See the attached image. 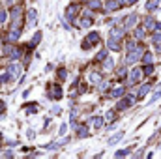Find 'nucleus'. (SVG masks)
<instances>
[{
  "mask_svg": "<svg viewBox=\"0 0 161 159\" xmlns=\"http://www.w3.org/2000/svg\"><path fill=\"white\" fill-rule=\"evenodd\" d=\"M98 41H99V34L98 32H92V34L82 41V49H90V47H94V43H98Z\"/></svg>",
  "mask_w": 161,
  "mask_h": 159,
  "instance_id": "obj_1",
  "label": "nucleus"
},
{
  "mask_svg": "<svg viewBox=\"0 0 161 159\" xmlns=\"http://www.w3.org/2000/svg\"><path fill=\"white\" fill-rule=\"evenodd\" d=\"M141 49H133L129 55H127V58H126V64H133V62H137V58H141Z\"/></svg>",
  "mask_w": 161,
  "mask_h": 159,
  "instance_id": "obj_2",
  "label": "nucleus"
},
{
  "mask_svg": "<svg viewBox=\"0 0 161 159\" xmlns=\"http://www.w3.org/2000/svg\"><path fill=\"white\" fill-rule=\"evenodd\" d=\"M141 77H143V69H133L131 71V77H129V82L131 84H135V82H139V81H141Z\"/></svg>",
  "mask_w": 161,
  "mask_h": 159,
  "instance_id": "obj_3",
  "label": "nucleus"
},
{
  "mask_svg": "<svg viewBox=\"0 0 161 159\" xmlns=\"http://www.w3.org/2000/svg\"><path fill=\"white\" fill-rule=\"evenodd\" d=\"M131 103H133V95H127V98H124L120 103H118V109H127V107H131Z\"/></svg>",
  "mask_w": 161,
  "mask_h": 159,
  "instance_id": "obj_4",
  "label": "nucleus"
},
{
  "mask_svg": "<svg viewBox=\"0 0 161 159\" xmlns=\"http://www.w3.org/2000/svg\"><path fill=\"white\" fill-rule=\"evenodd\" d=\"M135 23H137V15L133 13V15H129V17L126 19V30H127V28H131V26H133Z\"/></svg>",
  "mask_w": 161,
  "mask_h": 159,
  "instance_id": "obj_5",
  "label": "nucleus"
},
{
  "mask_svg": "<svg viewBox=\"0 0 161 159\" xmlns=\"http://www.w3.org/2000/svg\"><path fill=\"white\" fill-rule=\"evenodd\" d=\"M109 49H112V51H118V49H120V45H118V38H112V36H111V39H109Z\"/></svg>",
  "mask_w": 161,
  "mask_h": 159,
  "instance_id": "obj_6",
  "label": "nucleus"
},
{
  "mask_svg": "<svg viewBox=\"0 0 161 159\" xmlns=\"http://www.w3.org/2000/svg\"><path fill=\"white\" fill-rule=\"evenodd\" d=\"M156 25H157V23H156V21H154L152 17H148V19L144 21V26H146L148 30H150V28H154V30H156Z\"/></svg>",
  "mask_w": 161,
  "mask_h": 159,
  "instance_id": "obj_7",
  "label": "nucleus"
},
{
  "mask_svg": "<svg viewBox=\"0 0 161 159\" xmlns=\"http://www.w3.org/2000/svg\"><path fill=\"white\" fill-rule=\"evenodd\" d=\"M111 36H112V38H118V39H120V38L124 36V30H122V28H112Z\"/></svg>",
  "mask_w": 161,
  "mask_h": 159,
  "instance_id": "obj_8",
  "label": "nucleus"
},
{
  "mask_svg": "<svg viewBox=\"0 0 161 159\" xmlns=\"http://www.w3.org/2000/svg\"><path fill=\"white\" fill-rule=\"evenodd\" d=\"M157 6H159V0H150V2H146V9H150V12L156 9Z\"/></svg>",
  "mask_w": 161,
  "mask_h": 159,
  "instance_id": "obj_9",
  "label": "nucleus"
},
{
  "mask_svg": "<svg viewBox=\"0 0 161 159\" xmlns=\"http://www.w3.org/2000/svg\"><path fill=\"white\" fill-rule=\"evenodd\" d=\"M148 92H150V84H144V86H141V90H139V98H144Z\"/></svg>",
  "mask_w": 161,
  "mask_h": 159,
  "instance_id": "obj_10",
  "label": "nucleus"
},
{
  "mask_svg": "<svg viewBox=\"0 0 161 159\" xmlns=\"http://www.w3.org/2000/svg\"><path fill=\"white\" fill-rule=\"evenodd\" d=\"M28 23L30 25L36 23V9H30V12H28Z\"/></svg>",
  "mask_w": 161,
  "mask_h": 159,
  "instance_id": "obj_11",
  "label": "nucleus"
},
{
  "mask_svg": "<svg viewBox=\"0 0 161 159\" xmlns=\"http://www.w3.org/2000/svg\"><path fill=\"white\" fill-rule=\"evenodd\" d=\"M122 137H124V133H122V131H120V133H116V135L112 137V139H109V144H114V142H118V141L122 139Z\"/></svg>",
  "mask_w": 161,
  "mask_h": 159,
  "instance_id": "obj_12",
  "label": "nucleus"
},
{
  "mask_svg": "<svg viewBox=\"0 0 161 159\" xmlns=\"http://www.w3.org/2000/svg\"><path fill=\"white\" fill-rule=\"evenodd\" d=\"M152 58H154L152 52H146V55L143 56V62H144V64H152Z\"/></svg>",
  "mask_w": 161,
  "mask_h": 159,
  "instance_id": "obj_13",
  "label": "nucleus"
},
{
  "mask_svg": "<svg viewBox=\"0 0 161 159\" xmlns=\"http://www.w3.org/2000/svg\"><path fill=\"white\" fill-rule=\"evenodd\" d=\"M135 38H137V39H143V38H144V28H137Z\"/></svg>",
  "mask_w": 161,
  "mask_h": 159,
  "instance_id": "obj_14",
  "label": "nucleus"
},
{
  "mask_svg": "<svg viewBox=\"0 0 161 159\" xmlns=\"http://www.w3.org/2000/svg\"><path fill=\"white\" fill-rule=\"evenodd\" d=\"M122 94H124V88H114V92H112L111 95H112V98H120Z\"/></svg>",
  "mask_w": 161,
  "mask_h": 159,
  "instance_id": "obj_15",
  "label": "nucleus"
},
{
  "mask_svg": "<svg viewBox=\"0 0 161 159\" xmlns=\"http://www.w3.org/2000/svg\"><path fill=\"white\" fill-rule=\"evenodd\" d=\"M101 125H103V118H94V127L96 129H99Z\"/></svg>",
  "mask_w": 161,
  "mask_h": 159,
  "instance_id": "obj_16",
  "label": "nucleus"
},
{
  "mask_svg": "<svg viewBox=\"0 0 161 159\" xmlns=\"http://www.w3.org/2000/svg\"><path fill=\"white\" fill-rule=\"evenodd\" d=\"M161 43V30H156V34H154V43Z\"/></svg>",
  "mask_w": 161,
  "mask_h": 159,
  "instance_id": "obj_17",
  "label": "nucleus"
},
{
  "mask_svg": "<svg viewBox=\"0 0 161 159\" xmlns=\"http://www.w3.org/2000/svg\"><path fill=\"white\" fill-rule=\"evenodd\" d=\"M90 25H92V19H88V17H84L81 21V26H90Z\"/></svg>",
  "mask_w": 161,
  "mask_h": 159,
  "instance_id": "obj_18",
  "label": "nucleus"
},
{
  "mask_svg": "<svg viewBox=\"0 0 161 159\" xmlns=\"http://www.w3.org/2000/svg\"><path fill=\"white\" fill-rule=\"evenodd\" d=\"M159 98H161V90H157V92H156L154 95H152V99H150V103H154V101H157Z\"/></svg>",
  "mask_w": 161,
  "mask_h": 159,
  "instance_id": "obj_19",
  "label": "nucleus"
},
{
  "mask_svg": "<svg viewBox=\"0 0 161 159\" xmlns=\"http://www.w3.org/2000/svg\"><path fill=\"white\" fill-rule=\"evenodd\" d=\"M116 8H120L118 2H109V4H107V9H116Z\"/></svg>",
  "mask_w": 161,
  "mask_h": 159,
  "instance_id": "obj_20",
  "label": "nucleus"
},
{
  "mask_svg": "<svg viewBox=\"0 0 161 159\" xmlns=\"http://www.w3.org/2000/svg\"><path fill=\"white\" fill-rule=\"evenodd\" d=\"M99 79H101V77H99V73H92V77H90L92 82H99Z\"/></svg>",
  "mask_w": 161,
  "mask_h": 159,
  "instance_id": "obj_21",
  "label": "nucleus"
},
{
  "mask_svg": "<svg viewBox=\"0 0 161 159\" xmlns=\"http://www.w3.org/2000/svg\"><path fill=\"white\" fill-rule=\"evenodd\" d=\"M103 68H105V69H111V68H112V60L109 58V60L105 62V66H103Z\"/></svg>",
  "mask_w": 161,
  "mask_h": 159,
  "instance_id": "obj_22",
  "label": "nucleus"
},
{
  "mask_svg": "<svg viewBox=\"0 0 161 159\" xmlns=\"http://www.w3.org/2000/svg\"><path fill=\"white\" fill-rule=\"evenodd\" d=\"M127 154H129V148H127V150H122V152H116V157H118V155L122 157V155H127Z\"/></svg>",
  "mask_w": 161,
  "mask_h": 159,
  "instance_id": "obj_23",
  "label": "nucleus"
},
{
  "mask_svg": "<svg viewBox=\"0 0 161 159\" xmlns=\"http://www.w3.org/2000/svg\"><path fill=\"white\" fill-rule=\"evenodd\" d=\"M86 133H88V131H86V129H84V127H81V129H79V137H88Z\"/></svg>",
  "mask_w": 161,
  "mask_h": 159,
  "instance_id": "obj_24",
  "label": "nucleus"
},
{
  "mask_svg": "<svg viewBox=\"0 0 161 159\" xmlns=\"http://www.w3.org/2000/svg\"><path fill=\"white\" fill-rule=\"evenodd\" d=\"M152 71H154V68H152V66H146V68L143 69V73H146V75H148V73H152Z\"/></svg>",
  "mask_w": 161,
  "mask_h": 159,
  "instance_id": "obj_25",
  "label": "nucleus"
},
{
  "mask_svg": "<svg viewBox=\"0 0 161 159\" xmlns=\"http://www.w3.org/2000/svg\"><path fill=\"white\" fill-rule=\"evenodd\" d=\"M105 56H107V51H101V52H99V55H98V60H103Z\"/></svg>",
  "mask_w": 161,
  "mask_h": 159,
  "instance_id": "obj_26",
  "label": "nucleus"
},
{
  "mask_svg": "<svg viewBox=\"0 0 161 159\" xmlns=\"http://www.w3.org/2000/svg\"><path fill=\"white\" fill-rule=\"evenodd\" d=\"M90 8H99V2H98V0H92V2H90Z\"/></svg>",
  "mask_w": 161,
  "mask_h": 159,
  "instance_id": "obj_27",
  "label": "nucleus"
},
{
  "mask_svg": "<svg viewBox=\"0 0 161 159\" xmlns=\"http://www.w3.org/2000/svg\"><path fill=\"white\" fill-rule=\"evenodd\" d=\"M114 118V112H107V120H112Z\"/></svg>",
  "mask_w": 161,
  "mask_h": 159,
  "instance_id": "obj_28",
  "label": "nucleus"
},
{
  "mask_svg": "<svg viewBox=\"0 0 161 159\" xmlns=\"http://www.w3.org/2000/svg\"><path fill=\"white\" fill-rule=\"evenodd\" d=\"M4 19H6V13H4V12H0V23H4Z\"/></svg>",
  "mask_w": 161,
  "mask_h": 159,
  "instance_id": "obj_29",
  "label": "nucleus"
},
{
  "mask_svg": "<svg viewBox=\"0 0 161 159\" xmlns=\"http://www.w3.org/2000/svg\"><path fill=\"white\" fill-rule=\"evenodd\" d=\"M137 2V0H127V4H135Z\"/></svg>",
  "mask_w": 161,
  "mask_h": 159,
  "instance_id": "obj_30",
  "label": "nucleus"
},
{
  "mask_svg": "<svg viewBox=\"0 0 161 159\" xmlns=\"http://www.w3.org/2000/svg\"><path fill=\"white\" fill-rule=\"evenodd\" d=\"M6 2H8V4H12V2H13V0H6Z\"/></svg>",
  "mask_w": 161,
  "mask_h": 159,
  "instance_id": "obj_31",
  "label": "nucleus"
}]
</instances>
